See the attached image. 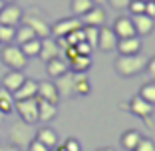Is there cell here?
Returning <instances> with one entry per match:
<instances>
[{"mask_svg":"<svg viewBox=\"0 0 155 151\" xmlns=\"http://www.w3.org/2000/svg\"><path fill=\"white\" fill-rule=\"evenodd\" d=\"M145 64H147V58L141 52L139 54H127V56L119 54L114 62V68L121 78H131V76L141 74L145 70Z\"/></svg>","mask_w":155,"mask_h":151,"instance_id":"1","label":"cell"},{"mask_svg":"<svg viewBox=\"0 0 155 151\" xmlns=\"http://www.w3.org/2000/svg\"><path fill=\"white\" fill-rule=\"evenodd\" d=\"M32 38H38L36 34H34V30L30 26H26V24L20 22L18 28H16V36H14V40L18 42V46H20V44H24V42H28V40H32Z\"/></svg>","mask_w":155,"mask_h":151,"instance_id":"27","label":"cell"},{"mask_svg":"<svg viewBox=\"0 0 155 151\" xmlns=\"http://www.w3.org/2000/svg\"><path fill=\"white\" fill-rule=\"evenodd\" d=\"M14 36H16V28L14 26H6V24H0V44H12Z\"/></svg>","mask_w":155,"mask_h":151,"instance_id":"31","label":"cell"},{"mask_svg":"<svg viewBox=\"0 0 155 151\" xmlns=\"http://www.w3.org/2000/svg\"><path fill=\"white\" fill-rule=\"evenodd\" d=\"M76 50H78V54H82V56H91L94 48H91L86 40H82V42H78V44H76Z\"/></svg>","mask_w":155,"mask_h":151,"instance_id":"35","label":"cell"},{"mask_svg":"<svg viewBox=\"0 0 155 151\" xmlns=\"http://www.w3.org/2000/svg\"><path fill=\"white\" fill-rule=\"evenodd\" d=\"M4 2H6V4H10V2H16V0H4Z\"/></svg>","mask_w":155,"mask_h":151,"instance_id":"45","label":"cell"},{"mask_svg":"<svg viewBox=\"0 0 155 151\" xmlns=\"http://www.w3.org/2000/svg\"><path fill=\"white\" fill-rule=\"evenodd\" d=\"M94 0H72L70 2V8H72V12H74V16H82V14H86L87 10H91L94 8Z\"/></svg>","mask_w":155,"mask_h":151,"instance_id":"28","label":"cell"},{"mask_svg":"<svg viewBox=\"0 0 155 151\" xmlns=\"http://www.w3.org/2000/svg\"><path fill=\"white\" fill-rule=\"evenodd\" d=\"M70 70V64L68 60L62 58V56H58V58H52L46 62V72H48V76L50 78H60L62 74H66Z\"/></svg>","mask_w":155,"mask_h":151,"instance_id":"18","label":"cell"},{"mask_svg":"<svg viewBox=\"0 0 155 151\" xmlns=\"http://www.w3.org/2000/svg\"><path fill=\"white\" fill-rule=\"evenodd\" d=\"M4 4H6V2H4V0H0V10H2V8H4Z\"/></svg>","mask_w":155,"mask_h":151,"instance_id":"43","label":"cell"},{"mask_svg":"<svg viewBox=\"0 0 155 151\" xmlns=\"http://www.w3.org/2000/svg\"><path fill=\"white\" fill-rule=\"evenodd\" d=\"M139 97H143L145 101H149L151 105H155V82H147L141 86V90H139V94H137Z\"/></svg>","mask_w":155,"mask_h":151,"instance_id":"29","label":"cell"},{"mask_svg":"<svg viewBox=\"0 0 155 151\" xmlns=\"http://www.w3.org/2000/svg\"><path fill=\"white\" fill-rule=\"evenodd\" d=\"M84 38L94 50L97 48V38H100V28L97 26H84Z\"/></svg>","mask_w":155,"mask_h":151,"instance_id":"30","label":"cell"},{"mask_svg":"<svg viewBox=\"0 0 155 151\" xmlns=\"http://www.w3.org/2000/svg\"><path fill=\"white\" fill-rule=\"evenodd\" d=\"M0 151H22V149H18V147L12 145V143H6V145H2V143H0Z\"/></svg>","mask_w":155,"mask_h":151,"instance_id":"40","label":"cell"},{"mask_svg":"<svg viewBox=\"0 0 155 151\" xmlns=\"http://www.w3.org/2000/svg\"><path fill=\"white\" fill-rule=\"evenodd\" d=\"M141 133L137 131V129H127V131H123V135L119 137V143H121V147L125 151H135L137 143L141 141Z\"/></svg>","mask_w":155,"mask_h":151,"instance_id":"22","label":"cell"},{"mask_svg":"<svg viewBox=\"0 0 155 151\" xmlns=\"http://www.w3.org/2000/svg\"><path fill=\"white\" fill-rule=\"evenodd\" d=\"M14 110L18 111L20 119L26 123H36L38 121V97L30 100H14Z\"/></svg>","mask_w":155,"mask_h":151,"instance_id":"6","label":"cell"},{"mask_svg":"<svg viewBox=\"0 0 155 151\" xmlns=\"http://www.w3.org/2000/svg\"><path fill=\"white\" fill-rule=\"evenodd\" d=\"M143 8H145V0H131L129 6H127V10L131 12V16L133 14H143Z\"/></svg>","mask_w":155,"mask_h":151,"instance_id":"32","label":"cell"},{"mask_svg":"<svg viewBox=\"0 0 155 151\" xmlns=\"http://www.w3.org/2000/svg\"><path fill=\"white\" fill-rule=\"evenodd\" d=\"M34 127L32 123H26V121H14L12 125H10L8 129V139L12 145H16L18 149H24V147H28V143L34 139Z\"/></svg>","mask_w":155,"mask_h":151,"instance_id":"4","label":"cell"},{"mask_svg":"<svg viewBox=\"0 0 155 151\" xmlns=\"http://www.w3.org/2000/svg\"><path fill=\"white\" fill-rule=\"evenodd\" d=\"M0 111L4 115L14 111V96L8 90H4V87H0Z\"/></svg>","mask_w":155,"mask_h":151,"instance_id":"26","label":"cell"},{"mask_svg":"<svg viewBox=\"0 0 155 151\" xmlns=\"http://www.w3.org/2000/svg\"><path fill=\"white\" fill-rule=\"evenodd\" d=\"M143 14H147L149 18L155 20V0H145V8H143Z\"/></svg>","mask_w":155,"mask_h":151,"instance_id":"38","label":"cell"},{"mask_svg":"<svg viewBox=\"0 0 155 151\" xmlns=\"http://www.w3.org/2000/svg\"><path fill=\"white\" fill-rule=\"evenodd\" d=\"M82 20L78 18V16H70V18H62L58 20V22L52 24V36L54 38H64L68 36L70 32H74V30H78V28H82Z\"/></svg>","mask_w":155,"mask_h":151,"instance_id":"7","label":"cell"},{"mask_svg":"<svg viewBox=\"0 0 155 151\" xmlns=\"http://www.w3.org/2000/svg\"><path fill=\"white\" fill-rule=\"evenodd\" d=\"M111 30L115 32V36H117V38L137 36V34H135V28H133V22H131V16H117V18L114 20Z\"/></svg>","mask_w":155,"mask_h":151,"instance_id":"11","label":"cell"},{"mask_svg":"<svg viewBox=\"0 0 155 151\" xmlns=\"http://www.w3.org/2000/svg\"><path fill=\"white\" fill-rule=\"evenodd\" d=\"M28 151H52V149H48V147H46L44 143H40L36 137H34L32 141L28 143Z\"/></svg>","mask_w":155,"mask_h":151,"instance_id":"37","label":"cell"},{"mask_svg":"<svg viewBox=\"0 0 155 151\" xmlns=\"http://www.w3.org/2000/svg\"><path fill=\"white\" fill-rule=\"evenodd\" d=\"M62 145L66 147V151H82V145H80V141L76 137H68Z\"/></svg>","mask_w":155,"mask_h":151,"instance_id":"34","label":"cell"},{"mask_svg":"<svg viewBox=\"0 0 155 151\" xmlns=\"http://www.w3.org/2000/svg\"><path fill=\"white\" fill-rule=\"evenodd\" d=\"M115 50H117L119 54H123V56H127V54H139V52H141V40H139V36L119 38Z\"/></svg>","mask_w":155,"mask_h":151,"instance_id":"15","label":"cell"},{"mask_svg":"<svg viewBox=\"0 0 155 151\" xmlns=\"http://www.w3.org/2000/svg\"><path fill=\"white\" fill-rule=\"evenodd\" d=\"M22 12L24 10L20 8L18 4H14V2L4 4V8L0 10V24H6V26L16 28L20 22H22Z\"/></svg>","mask_w":155,"mask_h":151,"instance_id":"8","label":"cell"},{"mask_svg":"<svg viewBox=\"0 0 155 151\" xmlns=\"http://www.w3.org/2000/svg\"><path fill=\"white\" fill-rule=\"evenodd\" d=\"M97 151H115V149H114V147H100Z\"/></svg>","mask_w":155,"mask_h":151,"instance_id":"41","label":"cell"},{"mask_svg":"<svg viewBox=\"0 0 155 151\" xmlns=\"http://www.w3.org/2000/svg\"><path fill=\"white\" fill-rule=\"evenodd\" d=\"M80 20H82L84 26H104L105 24V12L101 6H94L91 10H87L86 14H82L80 16Z\"/></svg>","mask_w":155,"mask_h":151,"instance_id":"17","label":"cell"},{"mask_svg":"<svg viewBox=\"0 0 155 151\" xmlns=\"http://www.w3.org/2000/svg\"><path fill=\"white\" fill-rule=\"evenodd\" d=\"M58 56H62V50H60L56 38H52V36L42 38V48H40V54H38V58L44 60V62H48V60L58 58Z\"/></svg>","mask_w":155,"mask_h":151,"instance_id":"14","label":"cell"},{"mask_svg":"<svg viewBox=\"0 0 155 151\" xmlns=\"http://www.w3.org/2000/svg\"><path fill=\"white\" fill-rule=\"evenodd\" d=\"M135 151H155V143L151 141V139H147V137H141V141L137 143Z\"/></svg>","mask_w":155,"mask_h":151,"instance_id":"33","label":"cell"},{"mask_svg":"<svg viewBox=\"0 0 155 151\" xmlns=\"http://www.w3.org/2000/svg\"><path fill=\"white\" fill-rule=\"evenodd\" d=\"M90 92H91V84L87 80V76L86 74H76V80H74V96H90Z\"/></svg>","mask_w":155,"mask_h":151,"instance_id":"23","label":"cell"},{"mask_svg":"<svg viewBox=\"0 0 155 151\" xmlns=\"http://www.w3.org/2000/svg\"><path fill=\"white\" fill-rule=\"evenodd\" d=\"M119 38L115 36V32L107 26H100V38H97V48L101 52H114L117 46Z\"/></svg>","mask_w":155,"mask_h":151,"instance_id":"10","label":"cell"},{"mask_svg":"<svg viewBox=\"0 0 155 151\" xmlns=\"http://www.w3.org/2000/svg\"><path fill=\"white\" fill-rule=\"evenodd\" d=\"M56 115H58V105L38 97V121L48 123V121H52Z\"/></svg>","mask_w":155,"mask_h":151,"instance_id":"20","label":"cell"},{"mask_svg":"<svg viewBox=\"0 0 155 151\" xmlns=\"http://www.w3.org/2000/svg\"><path fill=\"white\" fill-rule=\"evenodd\" d=\"M24 80H26V76H24L22 72H18V70H10L4 78H2V87H4V90H8L10 94H14L20 86H22Z\"/></svg>","mask_w":155,"mask_h":151,"instance_id":"21","label":"cell"},{"mask_svg":"<svg viewBox=\"0 0 155 151\" xmlns=\"http://www.w3.org/2000/svg\"><path fill=\"white\" fill-rule=\"evenodd\" d=\"M121 105L125 110H129L133 115L141 117L147 127H153V121H151V119H153V113H155V105H151L149 101H145L139 96H133L131 100H129V103H121Z\"/></svg>","mask_w":155,"mask_h":151,"instance_id":"5","label":"cell"},{"mask_svg":"<svg viewBox=\"0 0 155 151\" xmlns=\"http://www.w3.org/2000/svg\"><path fill=\"white\" fill-rule=\"evenodd\" d=\"M70 64V70L72 72H76V74H86L87 70L91 68V56H82V54H78L76 58L72 60V62H68Z\"/></svg>","mask_w":155,"mask_h":151,"instance_id":"24","label":"cell"},{"mask_svg":"<svg viewBox=\"0 0 155 151\" xmlns=\"http://www.w3.org/2000/svg\"><path fill=\"white\" fill-rule=\"evenodd\" d=\"M34 137L38 139L40 143H44L48 149H54L56 145H58V133H56V129H52L50 125H42V127L36 129V133H34Z\"/></svg>","mask_w":155,"mask_h":151,"instance_id":"16","label":"cell"},{"mask_svg":"<svg viewBox=\"0 0 155 151\" xmlns=\"http://www.w3.org/2000/svg\"><path fill=\"white\" fill-rule=\"evenodd\" d=\"M36 97H40V100H46V101H50V103L58 105L60 94H58L56 84L52 82V80H42V82H38V94H36Z\"/></svg>","mask_w":155,"mask_h":151,"instance_id":"9","label":"cell"},{"mask_svg":"<svg viewBox=\"0 0 155 151\" xmlns=\"http://www.w3.org/2000/svg\"><path fill=\"white\" fill-rule=\"evenodd\" d=\"M36 94H38V82L32 78H26L22 82V86L12 96H14V100H30V97H36Z\"/></svg>","mask_w":155,"mask_h":151,"instance_id":"19","label":"cell"},{"mask_svg":"<svg viewBox=\"0 0 155 151\" xmlns=\"http://www.w3.org/2000/svg\"><path fill=\"white\" fill-rule=\"evenodd\" d=\"M40 48H42V40H40V38H32V40H28V42H24V44H20V50L24 52V56H26V58H38Z\"/></svg>","mask_w":155,"mask_h":151,"instance_id":"25","label":"cell"},{"mask_svg":"<svg viewBox=\"0 0 155 151\" xmlns=\"http://www.w3.org/2000/svg\"><path fill=\"white\" fill-rule=\"evenodd\" d=\"M105 2H107L114 10H127V6H129L131 0H105Z\"/></svg>","mask_w":155,"mask_h":151,"instance_id":"36","label":"cell"},{"mask_svg":"<svg viewBox=\"0 0 155 151\" xmlns=\"http://www.w3.org/2000/svg\"><path fill=\"white\" fill-rule=\"evenodd\" d=\"M22 24L32 28L34 34H36L40 40L52 36V24L48 22L44 12H42L40 8H36V6H32V8H28L26 12H22Z\"/></svg>","mask_w":155,"mask_h":151,"instance_id":"2","label":"cell"},{"mask_svg":"<svg viewBox=\"0 0 155 151\" xmlns=\"http://www.w3.org/2000/svg\"><path fill=\"white\" fill-rule=\"evenodd\" d=\"M2 121H4V113H2V111H0V123H2Z\"/></svg>","mask_w":155,"mask_h":151,"instance_id":"44","label":"cell"},{"mask_svg":"<svg viewBox=\"0 0 155 151\" xmlns=\"http://www.w3.org/2000/svg\"><path fill=\"white\" fill-rule=\"evenodd\" d=\"M131 22H133V28H135L137 36H149L155 28V20L149 18L147 14H133Z\"/></svg>","mask_w":155,"mask_h":151,"instance_id":"13","label":"cell"},{"mask_svg":"<svg viewBox=\"0 0 155 151\" xmlns=\"http://www.w3.org/2000/svg\"><path fill=\"white\" fill-rule=\"evenodd\" d=\"M74 80H76V74L72 70H68L66 74H62L60 78H56V87H58L60 97H72L74 96Z\"/></svg>","mask_w":155,"mask_h":151,"instance_id":"12","label":"cell"},{"mask_svg":"<svg viewBox=\"0 0 155 151\" xmlns=\"http://www.w3.org/2000/svg\"><path fill=\"white\" fill-rule=\"evenodd\" d=\"M0 60L6 68L18 70V72H22L28 66V58L24 56V52L20 50L18 44H4L2 50H0Z\"/></svg>","mask_w":155,"mask_h":151,"instance_id":"3","label":"cell"},{"mask_svg":"<svg viewBox=\"0 0 155 151\" xmlns=\"http://www.w3.org/2000/svg\"><path fill=\"white\" fill-rule=\"evenodd\" d=\"M52 151H54V149H52Z\"/></svg>","mask_w":155,"mask_h":151,"instance_id":"46","label":"cell"},{"mask_svg":"<svg viewBox=\"0 0 155 151\" xmlns=\"http://www.w3.org/2000/svg\"><path fill=\"white\" fill-rule=\"evenodd\" d=\"M145 70H147V76H149V80H151V82H155V56H153L151 60H147Z\"/></svg>","mask_w":155,"mask_h":151,"instance_id":"39","label":"cell"},{"mask_svg":"<svg viewBox=\"0 0 155 151\" xmlns=\"http://www.w3.org/2000/svg\"><path fill=\"white\" fill-rule=\"evenodd\" d=\"M104 2H105V0H94V4H96V6H100V4H104Z\"/></svg>","mask_w":155,"mask_h":151,"instance_id":"42","label":"cell"}]
</instances>
